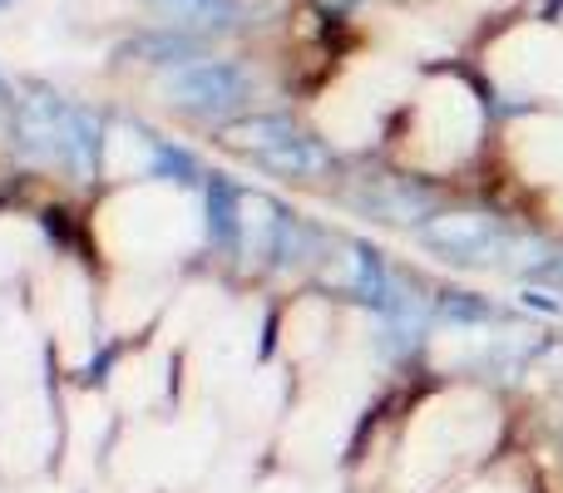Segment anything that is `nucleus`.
Segmentation results:
<instances>
[{
    "label": "nucleus",
    "instance_id": "obj_1",
    "mask_svg": "<svg viewBox=\"0 0 563 493\" xmlns=\"http://www.w3.org/2000/svg\"><path fill=\"white\" fill-rule=\"evenodd\" d=\"M420 237H426L430 247H440L445 257H455V261H509V251L519 247L495 217H479V213L435 217V223H426Z\"/></svg>",
    "mask_w": 563,
    "mask_h": 493
}]
</instances>
